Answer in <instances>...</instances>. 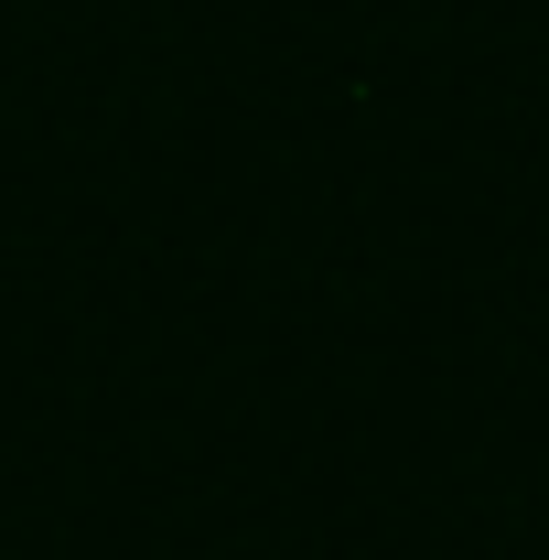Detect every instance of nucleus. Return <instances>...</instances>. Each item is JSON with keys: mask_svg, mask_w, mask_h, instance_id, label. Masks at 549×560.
Here are the masks:
<instances>
[]
</instances>
